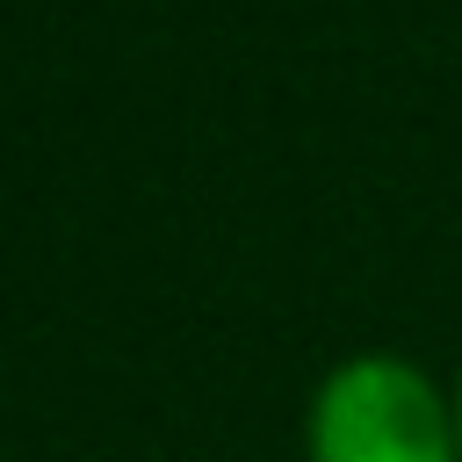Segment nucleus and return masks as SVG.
Wrapping results in <instances>:
<instances>
[{
  "label": "nucleus",
  "instance_id": "1",
  "mask_svg": "<svg viewBox=\"0 0 462 462\" xmlns=\"http://www.w3.org/2000/svg\"><path fill=\"white\" fill-rule=\"evenodd\" d=\"M310 462H462L455 397L397 354H346L310 397Z\"/></svg>",
  "mask_w": 462,
  "mask_h": 462
},
{
  "label": "nucleus",
  "instance_id": "2",
  "mask_svg": "<svg viewBox=\"0 0 462 462\" xmlns=\"http://www.w3.org/2000/svg\"><path fill=\"white\" fill-rule=\"evenodd\" d=\"M455 426H462V375H455Z\"/></svg>",
  "mask_w": 462,
  "mask_h": 462
}]
</instances>
